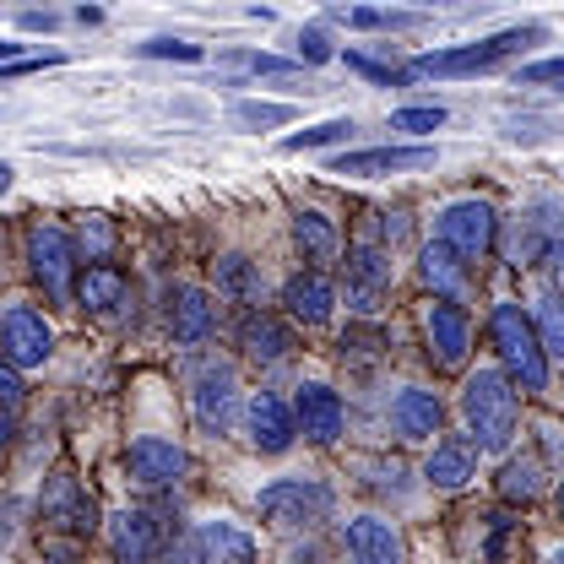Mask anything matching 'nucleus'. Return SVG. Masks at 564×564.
Listing matches in <instances>:
<instances>
[{
    "mask_svg": "<svg viewBox=\"0 0 564 564\" xmlns=\"http://www.w3.org/2000/svg\"><path fill=\"white\" fill-rule=\"evenodd\" d=\"M462 419L478 451H505L516 440V419H521V402L510 391V380L499 369H473L467 386H462Z\"/></svg>",
    "mask_w": 564,
    "mask_h": 564,
    "instance_id": "f257e3e1",
    "label": "nucleus"
},
{
    "mask_svg": "<svg viewBox=\"0 0 564 564\" xmlns=\"http://www.w3.org/2000/svg\"><path fill=\"white\" fill-rule=\"evenodd\" d=\"M489 337L499 348V364L505 375L521 386V391H549V352L532 332V315L516 304V299H499L489 315Z\"/></svg>",
    "mask_w": 564,
    "mask_h": 564,
    "instance_id": "f03ea898",
    "label": "nucleus"
},
{
    "mask_svg": "<svg viewBox=\"0 0 564 564\" xmlns=\"http://www.w3.org/2000/svg\"><path fill=\"white\" fill-rule=\"evenodd\" d=\"M163 564H261V543L245 521L207 516L174 543H163Z\"/></svg>",
    "mask_w": 564,
    "mask_h": 564,
    "instance_id": "7ed1b4c3",
    "label": "nucleus"
},
{
    "mask_svg": "<svg viewBox=\"0 0 564 564\" xmlns=\"http://www.w3.org/2000/svg\"><path fill=\"white\" fill-rule=\"evenodd\" d=\"M332 510H337V494L326 478H272V484L256 489V516L282 527V532L321 527Z\"/></svg>",
    "mask_w": 564,
    "mask_h": 564,
    "instance_id": "20e7f679",
    "label": "nucleus"
},
{
    "mask_svg": "<svg viewBox=\"0 0 564 564\" xmlns=\"http://www.w3.org/2000/svg\"><path fill=\"white\" fill-rule=\"evenodd\" d=\"M28 272L44 288L50 304H66L76 293V245L61 223H33L28 228Z\"/></svg>",
    "mask_w": 564,
    "mask_h": 564,
    "instance_id": "39448f33",
    "label": "nucleus"
},
{
    "mask_svg": "<svg viewBox=\"0 0 564 564\" xmlns=\"http://www.w3.org/2000/svg\"><path fill=\"white\" fill-rule=\"evenodd\" d=\"M494 228H499V217H494V207L478 202V196H456V202H445V207L434 212V239H440L445 250H456L467 267L489 256Z\"/></svg>",
    "mask_w": 564,
    "mask_h": 564,
    "instance_id": "423d86ee",
    "label": "nucleus"
},
{
    "mask_svg": "<svg viewBox=\"0 0 564 564\" xmlns=\"http://www.w3.org/2000/svg\"><path fill=\"white\" fill-rule=\"evenodd\" d=\"M543 39V28H510V33H494V39H478V44H456V50H429L413 61V70H429V76H467V70H489L499 66L505 55L516 50H532Z\"/></svg>",
    "mask_w": 564,
    "mask_h": 564,
    "instance_id": "0eeeda50",
    "label": "nucleus"
},
{
    "mask_svg": "<svg viewBox=\"0 0 564 564\" xmlns=\"http://www.w3.org/2000/svg\"><path fill=\"white\" fill-rule=\"evenodd\" d=\"M0 352H6L11 369H39V364L55 352V326L44 321V310L11 299V304L0 310Z\"/></svg>",
    "mask_w": 564,
    "mask_h": 564,
    "instance_id": "6e6552de",
    "label": "nucleus"
},
{
    "mask_svg": "<svg viewBox=\"0 0 564 564\" xmlns=\"http://www.w3.org/2000/svg\"><path fill=\"white\" fill-rule=\"evenodd\" d=\"M39 516H44V527H50V532H66L70 543H76V538H87V532L98 527L93 499H87V489H82L70 473L44 478V489H39Z\"/></svg>",
    "mask_w": 564,
    "mask_h": 564,
    "instance_id": "1a4fd4ad",
    "label": "nucleus"
},
{
    "mask_svg": "<svg viewBox=\"0 0 564 564\" xmlns=\"http://www.w3.org/2000/svg\"><path fill=\"white\" fill-rule=\"evenodd\" d=\"M423 332H429V358H434V369H467L473 321H467L462 304L429 299V304H423Z\"/></svg>",
    "mask_w": 564,
    "mask_h": 564,
    "instance_id": "9d476101",
    "label": "nucleus"
},
{
    "mask_svg": "<svg viewBox=\"0 0 564 564\" xmlns=\"http://www.w3.org/2000/svg\"><path fill=\"white\" fill-rule=\"evenodd\" d=\"M126 473L137 478L141 489H174L191 473V456H185V445H174L163 434H137L126 445Z\"/></svg>",
    "mask_w": 564,
    "mask_h": 564,
    "instance_id": "9b49d317",
    "label": "nucleus"
},
{
    "mask_svg": "<svg viewBox=\"0 0 564 564\" xmlns=\"http://www.w3.org/2000/svg\"><path fill=\"white\" fill-rule=\"evenodd\" d=\"M343 554H348V564H408V543L386 516H348Z\"/></svg>",
    "mask_w": 564,
    "mask_h": 564,
    "instance_id": "f8f14e48",
    "label": "nucleus"
},
{
    "mask_svg": "<svg viewBox=\"0 0 564 564\" xmlns=\"http://www.w3.org/2000/svg\"><path fill=\"white\" fill-rule=\"evenodd\" d=\"M293 423L304 429V440L337 445L343 429H348V408H343V397H337L326 380H304L299 397H293Z\"/></svg>",
    "mask_w": 564,
    "mask_h": 564,
    "instance_id": "ddd939ff",
    "label": "nucleus"
},
{
    "mask_svg": "<svg viewBox=\"0 0 564 564\" xmlns=\"http://www.w3.org/2000/svg\"><path fill=\"white\" fill-rule=\"evenodd\" d=\"M191 408H196V423L207 434H228L234 429V408H239V380L228 364H207L191 386Z\"/></svg>",
    "mask_w": 564,
    "mask_h": 564,
    "instance_id": "4468645a",
    "label": "nucleus"
},
{
    "mask_svg": "<svg viewBox=\"0 0 564 564\" xmlns=\"http://www.w3.org/2000/svg\"><path fill=\"white\" fill-rule=\"evenodd\" d=\"M245 434L261 456H282L293 440H299V423H293V408L282 402L278 391H256L245 402Z\"/></svg>",
    "mask_w": 564,
    "mask_h": 564,
    "instance_id": "2eb2a0df",
    "label": "nucleus"
},
{
    "mask_svg": "<svg viewBox=\"0 0 564 564\" xmlns=\"http://www.w3.org/2000/svg\"><path fill=\"white\" fill-rule=\"evenodd\" d=\"M434 158H440L434 147H364V152L332 158V174H343V180H386V174H402V169H429Z\"/></svg>",
    "mask_w": 564,
    "mask_h": 564,
    "instance_id": "dca6fc26",
    "label": "nucleus"
},
{
    "mask_svg": "<svg viewBox=\"0 0 564 564\" xmlns=\"http://www.w3.org/2000/svg\"><path fill=\"white\" fill-rule=\"evenodd\" d=\"M109 543H115V564H158L163 560V521L152 510H120V516H109Z\"/></svg>",
    "mask_w": 564,
    "mask_h": 564,
    "instance_id": "f3484780",
    "label": "nucleus"
},
{
    "mask_svg": "<svg viewBox=\"0 0 564 564\" xmlns=\"http://www.w3.org/2000/svg\"><path fill=\"white\" fill-rule=\"evenodd\" d=\"M386 293H391V256L380 245H358L348 256V304L358 315H375Z\"/></svg>",
    "mask_w": 564,
    "mask_h": 564,
    "instance_id": "a211bd4d",
    "label": "nucleus"
},
{
    "mask_svg": "<svg viewBox=\"0 0 564 564\" xmlns=\"http://www.w3.org/2000/svg\"><path fill=\"white\" fill-rule=\"evenodd\" d=\"M440 423H445V408H440V397H434V391H423V386H402V391L391 397V434H397V440L423 445V440H434V434H440Z\"/></svg>",
    "mask_w": 564,
    "mask_h": 564,
    "instance_id": "6ab92c4d",
    "label": "nucleus"
},
{
    "mask_svg": "<svg viewBox=\"0 0 564 564\" xmlns=\"http://www.w3.org/2000/svg\"><path fill=\"white\" fill-rule=\"evenodd\" d=\"M234 343H239V352L250 364H282L293 352V332L282 326L278 315H267V310H245L239 326H234Z\"/></svg>",
    "mask_w": 564,
    "mask_h": 564,
    "instance_id": "aec40b11",
    "label": "nucleus"
},
{
    "mask_svg": "<svg viewBox=\"0 0 564 564\" xmlns=\"http://www.w3.org/2000/svg\"><path fill=\"white\" fill-rule=\"evenodd\" d=\"M212 332H217V310L202 288H174L169 293V337L180 348H202Z\"/></svg>",
    "mask_w": 564,
    "mask_h": 564,
    "instance_id": "412c9836",
    "label": "nucleus"
},
{
    "mask_svg": "<svg viewBox=\"0 0 564 564\" xmlns=\"http://www.w3.org/2000/svg\"><path fill=\"white\" fill-rule=\"evenodd\" d=\"M423 478H429V489H440V494L467 489V484L478 478V451H473V440H434V451H429V462H423Z\"/></svg>",
    "mask_w": 564,
    "mask_h": 564,
    "instance_id": "4be33fe9",
    "label": "nucleus"
},
{
    "mask_svg": "<svg viewBox=\"0 0 564 564\" xmlns=\"http://www.w3.org/2000/svg\"><path fill=\"white\" fill-rule=\"evenodd\" d=\"M419 278L423 288H434V299H445V304H462L467 299V288H473V267L456 256V250H445L440 239H429L419 256Z\"/></svg>",
    "mask_w": 564,
    "mask_h": 564,
    "instance_id": "5701e85b",
    "label": "nucleus"
},
{
    "mask_svg": "<svg viewBox=\"0 0 564 564\" xmlns=\"http://www.w3.org/2000/svg\"><path fill=\"white\" fill-rule=\"evenodd\" d=\"M282 304H288V315L299 326H326L332 310H337V288H332L326 272H299V278H288V288H282Z\"/></svg>",
    "mask_w": 564,
    "mask_h": 564,
    "instance_id": "b1692460",
    "label": "nucleus"
},
{
    "mask_svg": "<svg viewBox=\"0 0 564 564\" xmlns=\"http://www.w3.org/2000/svg\"><path fill=\"white\" fill-rule=\"evenodd\" d=\"M293 239H299V250H304V261H315V267H332L337 256H343V234H337V223L326 217V212L304 207L293 217Z\"/></svg>",
    "mask_w": 564,
    "mask_h": 564,
    "instance_id": "393cba45",
    "label": "nucleus"
},
{
    "mask_svg": "<svg viewBox=\"0 0 564 564\" xmlns=\"http://www.w3.org/2000/svg\"><path fill=\"white\" fill-rule=\"evenodd\" d=\"M76 304L93 310V315L120 310V304H126V278H120L115 267H87V272L76 278Z\"/></svg>",
    "mask_w": 564,
    "mask_h": 564,
    "instance_id": "a878e982",
    "label": "nucleus"
},
{
    "mask_svg": "<svg viewBox=\"0 0 564 564\" xmlns=\"http://www.w3.org/2000/svg\"><path fill=\"white\" fill-rule=\"evenodd\" d=\"M499 494L510 505H532L543 494V456H510L499 473Z\"/></svg>",
    "mask_w": 564,
    "mask_h": 564,
    "instance_id": "bb28decb",
    "label": "nucleus"
},
{
    "mask_svg": "<svg viewBox=\"0 0 564 564\" xmlns=\"http://www.w3.org/2000/svg\"><path fill=\"white\" fill-rule=\"evenodd\" d=\"M217 293L234 299V304H256V299H261V272H256V261L223 256V261H217Z\"/></svg>",
    "mask_w": 564,
    "mask_h": 564,
    "instance_id": "cd10ccee",
    "label": "nucleus"
},
{
    "mask_svg": "<svg viewBox=\"0 0 564 564\" xmlns=\"http://www.w3.org/2000/svg\"><path fill=\"white\" fill-rule=\"evenodd\" d=\"M532 332H538V343H543V352H549V358H560V364H564V304H560V299H538Z\"/></svg>",
    "mask_w": 564,
    "mask_h": 564,
    "instance_id": "c85d7f7f",
    "label": "nucleus"
},
{
    "mask_svg": "<svg viewBox=\"0 0 564 564\" xmlns=\"http://www.w3.org/2000/svg\"><path fill=\"white\" fill-rule=\"evenodd\" d=\"M352 131H358L352 120H321V126H310V131H293V137H282V152H315V147L348 141Z\"/></svg>",
    "mask_w": 564,
    "mask_h": 564,
    "instance_id": "c756f323",
    "label": "nucleus"
},
{
    "mask_svg": "<svg viewBox=\"0 0 564 564\" xmlns=\"http://www.w3.org/2000/svg\"><path fill=\"white\" fill-rule=\"evenodd\" d=\"M293 115H299L293 104H261V98H250V104H239V109H234V120H239V126H288Z\"/></svg>",
    "mask_w": 564,
    "mask_h": 564,
    "instance_id": "7c9ffc66",
    "label": "nucleus"
},
{
    "mask_svg": "<svg viewBox=\"0 0 564 564\" xmlns=\"http://www.w3.org/2000/svg\"><path fill=\"white\" fill-rule=\"evenodd\" d=\"M440 126H445V109H440V104H419V109H397V115H391V131H413V137L440 131Z\"/></svg>",
    "mask_w": 564,
    "mask_h": 564,
    "instance_id": "2f4dec72",
    "label": "nucleus"
},
{
    "mask_svg": "<svg viewBox=\"0 0 564 564\" xmlns=\"http://www.w3.org/2000/svg\"><path fill=\"white\" fill-rule=\"evenodd\" d=\"M147 61H202V44H180V39H147L141 44Z\"/></svg>",
    "mask_w": 564,
    "mask_h": 564,
    "instance_id": "473e14b6",
    "label": "nucleus"
},
{
    "mask_svg": "<svg viewBox=\"0 0 564 564\" xmlns=\"http://www.w3.org/2000/svg\"><path fill=\"white\" fill-rule=\"evenodd\" d=\"M538 261H543V272H549V282H554V293H549V299H560L564 304V239H543Z\"/></svg>",
    "mask_w": 564,
    "mask_h": 564,
    "instance_id": "72a5a7b5",
    "label": "nucleus"
},
{
    "mask_svg": "<svg viewBox=\"0 0 564 564\" xmlns=\"http://www.w3.org/2000/svg\"><path fill=\"white\" fill-rule=\"evenodd\" d=\"M109 245H115V228H109L104 217H87V223H82V250L98 261V256H109Z\"/></svg>",
    "mask_w": 564,
    "mask_h": 564,
    "instance_id": "f704fd0d",
    "label": "nucleus"
},
{
    "mask_svg": "<svg viewBox=\"0 0 564 564\" xmlns=\"http://www.w3.org/2000/svg\"><path fill=\"white\" fill-rule=\"evenodd\" d=\"M299 55H304L310 66H326V61H332V39H326V28H304V33H299Z\"/></svg>",
    "mask_w": 564,
    "mask_h": 564,
    "instance_id": "c9c22d12",
    "label": "nucleus"
},
{
    "mask_svg": "<svg viewBox=\"0 0 564 564\" xmlns=\"http://www.w3.org/2000/svg\"><path fill=\"white\" fill-rule=\"evenodd\" d=\"M352 70H364V76H375V82H408V70L397 66H380V61H364V55H348Z\"/></svg>",
    "mask_w": 564,
    "mask_h": 564,
    "instance_id": "e433bc0d",
    "label": "nucleus"
},
{
    "mask_svg": "<svg viewBox=\"0 0 564 564\" xmlns=\"http://www.w3.org/2000/svg\"><path fill=\"white\" fill-rule=\"evenodd\" d=\"M17 397H22V375L11 364H0V408H17Z\"/></svg>",
    "mask_w": 564,
    "mask_h": 564,
    "instance_id": "4c0bfd02",
    "label": "nucleus"
},
{
    "mask_svg": "<svg viewBox=\"0 0 564 564\" xmlns=\"http://www.w3.org/2000/svg\"><path fill=\"white\" fill-rule=\"evenodd\" d=\"M239 66H250V70H267V76H282V70H293L288 61H278V55H234Z\"/></svg>",
    "mask_w": 564,
    "mask_h": 564,
    "instance_id": "58836bf2",
    "label": "nucleus"
},
{
    "mask_svg": "<svg viewBox=\"0 0 564 564\" xmlns=\"http://www.w3.org/2000/svg\"><path fill=\"white\" fill-rule=\"evenodd\" d=\"M521 82H564V61H538L521 70Z\"/></svg>",
    "mask_w": 564,
    "mask_h": 564,
    "instance_id": "ea45409f",
    "label": "nucleus"
},
{
    "mask_svg": "<svg viewBox=\"0 0 564 564\" xmlns=\"http://www.w3.org/2000/svg\"><path fill=\"white\" fill-rule=\"evenodd\" d=\"M538 434H543V451L554 456V467H564V429H560V423H543Z\"/></svg>",
    "mask_w": 564,
    "mask_h": 564,
    "instance_id": "a19ab883",
    "label": "nucleus"
},
{
    "mask_svg": "<svg viewBox=\"0 0 564 564\" xmlns=\"http://www.w3.org/2000/svg\"><path fill=\"white\" fill-rule=\"evenodd\" d=\"M22 28H28V33H50L55 17H50V11H22Z\"/></svg>",
    "mask_w": 564,
    "mask_h": 564,
    "instance_id": "79ce46f5",
    "label": "nucleus"
},
{
    "mask_svg": "<svg viewBox=\"0 0 564 564\" xmlns=\"http://www.w3.org/2000/svg\"><path fill=\"white\" fill-rule=\"evenodd\" d=\"M11 440H17V413H11V408H0V451H6Z\"/></svg>",
    "mask_w": 564,
    "mask_h": 564,
    "instance_id": "37998d69",
    "label": "nucleus"
},
{
    "mask_svg": "<svg viewBox=\"0 0 564 564\" xmlns=\"http://www.w3.org/2000/svg\"><path fill=\"white\" fill-rule=\"evenodd\" d=\"M6 191H11V163L0 158V196H6Z\"/></svg>",
    "mask_w": 564,
    "mask_h": 564,
    "instance_id": "c03bdc74",
    "label": "nucleus"
},
{
    "mask_svg": "<svg viewBox=\"0 0 564 564\" xmlns=\"http://www.w3.org/2000/svg\"><path fill=\"white\" fill-rule=\"evenodd\" d=\"M554 510H560V521H564V484H560V494H554Z\"/></svg>",
    "mask_w": 564,
    "mask_h": 564,
    "instance_id": "a18cd8bd",
    "label": "nucleus"
},
{
    "mask_svg": "<svg viewBox=\"0 0 564 564\" xmlns=\"http://www.w3.org/2000/svg\"><path fill=\"white\" fill-rule=\"evenodd\" d=\"M543 564H564V549H554V554H549V560H543Z\"/></svg>",
    "mask_w": 564,
    "mask_h": 564,
    "instance_id": "49530a36",
    "label": "nucleus"
},
{
    "mask_svg": "<svg viewBox=\"0 0 564 564\" xmlns=\"http://www.w3.org/2000/svg\"><path fill=\"white\" fill-rule=\"evenodd\" d=\"M560 98H564V87H560Z\"/></svg>",
    "mask_w": 564,
    "mask_h": 564,
    "instance_id": "de8ad7c7",
    "label": "nucleus"
}]
</instances>
